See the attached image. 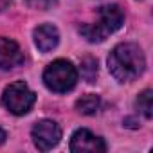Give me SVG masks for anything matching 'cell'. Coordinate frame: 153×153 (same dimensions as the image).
I'll return each instance as SVG.
<instances>
[{
  "mask_svg": "<svg viewBox=\"0 0 153 153\" xmlns=\"http://www.w3.org/2000/svg\"><path fill=\"white\" fill-rule=\"evenodd\" d=\"M108 70L119 83H130L146 70V56L137 43H119L108 56Z\"/></svg>",
  "mask_w": 153,
  "mask_h": 153,
  "instance_id": "6da1fadb",
  "label": "cell"
},
{
  "mask_svg": "<svg viewBox=\"0 0 153 153\" xmlns=\"http://www.w3.org/2000/svg\"><path fill=\"white\" fill-rule=\"evenodd\" d=\"M124 24V13L117 4H106L97 9V20L79 27L81 36L90 43H101Z\"/></svg>",
  "mask_w": 153,
  "mask_h": 153,
  "instance_id": "7a4b0ae2",
  "label": "cell"
},
{
  "mask_svg": "<svg viewBox=\"0 0 153 153\" xmlns=\"http://www.w3.org/2000/svg\"><path fill=\"white\" fill-rule=\"evenodd\" d=\"M78 78H79L78 68L68 59H56V61L49 63L47 68L43 70L45 87L56 94L70 92L76 87V83H78Z\"/></svg>",
  "mask_w": 153,
  "mask_h": 153,
  "instance_id": "3957f363",
  "label": "cell"
},
{
  "mask_svg": "<svg viewBox=\"0 0 153 153\" xmlns=\"http://www.w3.org/2000/svg\"><path fill=\"white\" fill-rule=\"evenodd\" d=\"M36 103V94L29 88L25 81H15L4 88L2 105L13 115H25Z\"/></svg>",
  "mask_w": 153,
  "mask_h": 153,
  "instance_id": "277c9868",
  "label": "cell"
},
{
  "mask_svg": "<svg viewBox=\"0 0 153 153\" xmlns=\"http://www.w3.org/2000/svg\"><path fill=\"white\" fill-rule=\"evenodd\" d=\"M31 137L34 146L40 151H49L52 148H56L61 140V128L56 121L52 119H42L38 121L33 130H31Z\"/></svg>",
  "mask_w": 153,
  "mask_h": 153,
  "instance_id": "5b68a950",
  "label": "cell"
},
{
  "mask_svg": "<svg viewBox=\"0 0 153 153\" xmlns=\"http://www.w3.org/2000/svg\"><path fill=\"white\" fill-rule=\"evenodd\" d=\"M72 153H105L106 151V142L103 137L92 133L87 128L76 130L70 137L68 144Z\"/></svg>",
  "mask_w": 153,
  "mask_h": 153,
  "instance_id": "8992f818",
  "label": "cell"
},
{
  "mask_svg": "<svg viewBox=\"0 0 153 153\" xmlns=\"http://www.w3.org/2000/svg\"><path fill=\"white\" fill-rule=\"evenodd\" d=\"M24 52L15 40L0 36V70H13L24 65Z\"/></svg>",
  "mask_w": 153,
  "mask_h": 153,
  "instance_id": "52a82bcc",
  "label": "cell"
},
{
  "mask_svg": "<svg viewBox=\"0 0 153 153\" xmlns=\"http://www.w3.org/2000/svg\"><path fill=\"white\" fill-rule=\"evenodd\" d=\"M33 36H34V45L38 47L40 52H51L59 43L58 27L52 25V24H42V25H38L34 29Z\"/></svg>",
  "mask_w": 153,
  "mask_h": 153,
  "instance_id": "ba28073f",
  "label": "cell"
},
{
  "mask_svg": "<svg viewBox=\"0 0 153 153\" xmlns=\"http://www.w3.org/2000/svg\"><path fill=\"white\" fill-rule=\"evenodd\" d=\"M101 108V99L96 94H87L81 96L78 101H76V110L83 115H94L97 114V110Z\"/></svg>",
  "mask_w": 153,
  "mask_h": 153,
  "instance_id": "9c48e42d",
  "label": "cell"
},
{
  "mask_svg": "<svg viewBox=\"0 0 153 153\" xmlns=\"http://www.w3.org/2000/svg\"><path fill=\"white\" fill-rule=\"evenodd\" d=\"M135 106L146 119H151V115H153V92L149 88L142 90L135 101Z\"/></svg>",
  "mask_w": 153,
  "mask_h": 153,
  "instance_id": "30bf717a",
  "label": "cell"
},
{
  "mask_svg": "<svg viewBox=\"0 0 153 153\" xmlns=\"http://www.w3.org/2000/svg\"><path fill=\"white\" fill-rule=\"evenodd\" d=\"M81 76L88 81V83H94L96 78H97V61L90 56L83 58L81 61Z\"/></svg>",
  "mask_w": 153,
  "mask_h": 153,
  "instance_id": "8fae6325",
  "label": "cell"
},
{
  "mask_svg": "<svg viewBox=\"0 0 153 153\" xmlns=\"http://www.w3.org/2000/svg\"><path fill=\"white\" fill-rule=\"evenodd\" d=\"M9 6H11V0H0V13L6 11Z\"/></svg>",
  "mask_w": 153,
  "mask_h": 153,
  "instance_id": "7c38bea8",
  "label": "cell"
},
{
  "mask_svg": "<svg viewBox=\"0 0 153 153\" xmlns=\"http://www.w3.org/2000/svg\"><path fill=\"white\" fill-rule=\"evenodd\" d=\"M6 139H7V133H6L2 128H0V146H2V144L6 142Z\"/></svg>",
  "mask_w": 153,
  "mask_h": 153,
  "instance_id": "4fadbf2b",
  "label": "cell"
}]
</instances>
